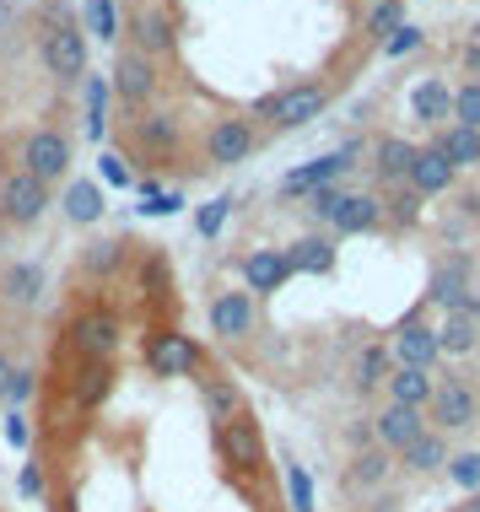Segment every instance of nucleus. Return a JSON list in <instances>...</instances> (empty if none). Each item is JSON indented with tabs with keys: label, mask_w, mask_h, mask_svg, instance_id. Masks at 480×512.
Returning <instances> with one entry per match:
<instances>
[{
	"label": "nucleus",
	"mask_w": 480,
	"mask_h": 512,
	"mask_svg": "<svg viewBox=\"0 0 480 512\" xmlns=\"http://www.w3.org/2000/svg\"><path fill=\"white\" fill-rule=\"evenodd\" d=\"M389 362H394L389 345H367V351L356 356V389L367 394V389H378V383H389V372H394Z\"/></svg>",
	"instance_id": "nucleus-32"
},
{
	"label": "nucleus",
	"mask_w": 480,
	"mask_h": 512,
	"mask_svg": "<svg viewBox=\"0 0 480 512\" xmlns=\"http://www.w3.org/2000/svg\"><path fill=\"white\" fill-rule=\"evenodd\" d=\"M135 38H141L135 49H141L146 60H152V54H168L173 49V17L168 11H146V17L135 22Z\"/></svg>",
	"instance_id": "nucleus-30"
},
{
	"label": "nucleus",
	"mask_w": 480,
	"mask_h": 512,
	"mask_svg": "<svg viewBox=\"0 0 480 512\" xmlns=\"http://www.w3.org/2000/svg\"><path fill=\"white\" fill-rule=\"evenodd\" d=\"M464 313H470L475 324H480V292H470V308H464Z\"/></svg>",
	"instance_id": "nucleus-52"
},
{
	"label": "nucleus",
	"mask_w": 480,
	"mask_h": 512,
	"mask_svg": "<svg viewBox=\"0 0 480 512\" xmlns=\"http://www.w3.org/2000/svg\"><path fill=\"white\" fill-rule=\"evenodd\" d=\"M6 378H11V362L0 356V399H6Z\"/></svg>",
	"instance_id": "nucleus-51"
},
{
	"label": "nucleus",
	"mask_w": 480,
	"mask_h": 512,
	"mask_svg": "<svg viewBox=\"0 0 480 512\" xmlns=\"http://www.w3.org/2000/svg\"><path fill=\"white\" fill-rule=\"evenodd\" d=\"M44 205H49V184H38L33 173H11L0 184V221H11V227H33L44 216Z\"/></svg>",
	"instance_id": "nucleus-8"
},
{
	"label": "nucleus",
	"mask_w": 480,
	"mask_h": 512,
	"mask_svg": "<svg viewBox=\"0 0 480 512\" xmlns=\"http://www.w3.org/2000/svg\"><path fill=\"white\" fill-rule=\"evenodd\" d=\"M421 432H427V415H421V410H405V405H389V410L373 421V442H378L383 453H394V459H400V453H405Z\"/></svg>",
	"instance_id": "nucleus-13"
},
{
	"label": "nucleus",
	"mask_w": 480,
	"mask_h": 512,
	"mask_svg": "<svg viewBox=\"0 0 480 512\" xmlns=\"http://www.w3.org/2000/svg\"><path fill=\"white\" fill-rule=\"evenodd\" d=\"M227 216H232V195H216L211 205H200V216H195V232H200V238H216V232L227 227Z\"/></svg>",
	"instance_id": "nucleus-40"
},
{
	"label": "nucleus",
	"mask_w": 480,
	"mask_h": 512,
	"mask_svg": "<svg viewBox=\"0 0 480 512\" xmlns=\"http://www.w3.org/2000/svg\"><path fill=\"white\" fill-rule=\"evenodd\" d=\"M114 92H119V103H125V108H141L157 92V65L146 60L141 49H119V60H114Z\"/></svg>",
	"instance_id": "nucleus-11"
},
{
	"label": "nucleus",
	"mask_w": 480,
	"mask_h": 512,
	"mask_svg": "<svg viewBox=\"0 0 480 512\" xmlns=\"http://www.w3.org/2000/svg\"><path fill=\"white\" fill-rule=\"evenodd\" d=\"M65 216L71 221H98L103 216V189L92 184V178H76V184L65 189Z\"/></svg>",
	"instance_id": "nucleus-31"
},
{
	"label": "nucleus",
	"mask_w": 480,
	"mask_h": 512,
	"mask_svg": "<svg viewBox=\"0 0 480 512\" xmlns=\"http://www.w3.org/2000/svg\"><path fill=\"white\" fill-rule=\"evenodd\" d=\"M410 114H416L421 124H448V114H454V92H448V81H421L416 92H410Z\"/></svg>",
	"instance_id": "nucleus-25"
},
{
	"label": "nucleus",
	"mask_w": 480,
	"mask_h": 512,
	"mask_svg": "<svg viewBox=\"0 0 480 512\" xmlns=\"http://www.w3.org/2000/svg\"><path fill=\"white\" fill-rule=\"evenodd\" d=\"M286 496H292V512H319L313 507V475L303 464H286Z\"/></svg>",
	"instance_id": "nucleus-37"
},
{
	"label": "nucleus",
	"mask_w": 480,
	"mask_h": 512,
	"mask_svg": "<svg viewBox=\"0 0 480 512\" xmlns=\"http://www.w3.org/2000/svg\"><path fill=\"white\" fill-rule=\"evenodd\" d=\"M173 211H184V195H178V189H157V195H146V205H141V216H173Z\"/></svg>",
	"instance_id": "nucleus-45"
},
{
	"label": "nucleus",
	"mask_w": 480,
	"mask_h": 512,
	"mask_svg": "<svg viewBox=\"0 0 480 512\" xmlns=\"http://www.w3.org/2000/svg\"><path fill=\"white\" fill-rule=\"evenodd\" d=\"M71 345H76L81 362H108V356L119 351V318L103 313V308L81 313L76 324H71Z\"/></svg>",
	"instance_id": "nucleus-10"
},
{
	"label": "nucleus",
	"mask_w": 480,
	"mask_h": 512,
	"mask_svg": "<svg viewBox=\"0 0 480 512\" xmlns=\"http://www.w3.org/2000/svg\"><path fill=\"white\" fill-rule=\"evenodd\" d=\"M98 173H103V184H119V189H130V184H135L130 168L114 157V151H103V157H98Z\"/></svg>",
	"instance_id": "nucleus-47"
},
{
	"label": "nucleus",
	"mask_w": 480,
	"mask_h": 512,
	"mask_svg": "<svg viewBox=\"0 0 480 512\" xmlns=\"http://www.w3.org/2000/svg\"><path fill=\"white\" fill-rule=\"evenodd\" d=\"M65 168H71V141L60 130H33L22 141V173H33L38 184L65 178Z\"/></svg>",
	"instance_id": "nucleus-5"
},
{
	"label": "nucleus",
	"mask_w": 480,
	"mask_h": 512,
	"mask_svg": "<svg viewBox=\"0 0 480 512\" xmlns=\"http://www.w3.org/2000/svg\"><path fill=\"white\" fill-rule=\"evenodd\" d=\"M254 124L249 119H216L211 135H205V162L211 168H238V162L254 157Z\"/></svg>",
	"instance_id": "nucleus-9"
},
{
	"label": "nucleus",
	"mask_w": 480,
	"mask_h": 512,
	"mask_svg": "<svg viewBox=\"0 0 480 512\" xmlns=\"http://www.w3.org/2000/svg\"><path fill=\"white\" fill-rule=\"evenodd\" d=\"M356 157H362V141H346L340 151H329V157H313V162H303V168H292L281 178V189H286V195H313V189L335 184L340 173H351Z\"/></svg>",
	"instance_id": "nucleus-6"
},
{
	"label": "nucleus",
	"mask_w": 480,
	"mask_h": 512,
	"mask_svg": "<svg viewBox=\"0 0 480 512\" xmlns=\"http://www.w3.org/2000/svg\"><path fill=\"white\" fill-rule=\"evenodd\" d=\"M410 162H416V146L400 141V135H383V141L373 146V168H378L383 184H405Z\"/></svg>",
	"instance_id": "nucleus-26"
},
{
	"label": "nucleus",
	"mask_w": 480,
	"mask_h": 512,
	"mask_svg": "<svg viewBox=\"0 0 480 512\" xmlns=\"http://www.w3.org/2000/svg\"><path fill=\"white\" fill-rule=\"evenodd\" d=\"M329 227L356 238V232H378L383 227V200L378 195H340V205L329 211Z\"/></svg>",
	"instance_id": "nucleus-17"
},
{
	"label": "nucleus",
	"mask_w": 480,
	"mask_h": 512,
	"mask_svg": "<svg viewBox=\"0 0 480 512\" xmlns=\"http://www.w3.org/2000/svg\"><path fill=\"white\" fill-rule=\"evenodd\" d=\"M135 135H141L146 151H173L178 146V119L173 114H146L141 124H135Z\"/></svg>",
	"instance_id": "nucleus-33"
},
{
	"label": "nucleus",
	"mask_w": 480,
	"mask_h": 512,
	"mask_svg": "<svg viewBox=\"0 0 480 512\" xmlns=\"http://www.w3.org/2000/svg\"><path fill=\"white\" fill-rule=\"evenodd\" d=\"M108 389H114V367H108V362H81L76 367V378H71V399H76V405H103V399H108Z\"/></svg>",
	"instance_id": "nucleus-27"
},
{
	"label": "nucleus",
	"mask_w": 480,
	"mask_h": 512,
	"mask_svg": "<svg viewBox=\"0 0 480 512\" xmlns=\"http://www.w3.org/2000/svg\"><path fill=\"white\" fill-rule=\"evenodd\" d=\"M421 44H427V38H421V27L400 22V27H394V33H389V38H383V54H389V60H405V54H416Z\"/></svg>",
	"instance_id": "nucleus-41"
},
{
	"label": "nucleus",
	"mask_w": 480,
	"mask_h": 512,
	"mask_svg": "<svg viewBox=\"0 0 480 512\" xmlns=\"http://www.w3.org/2000/svg\"><path fill=\"white\" fill-rule=\"evenodd\" d=\"M87 27L98 44H114L119 38V17H114V0H87Z\"/></svg>",
	"instance_id": "nucleus-36"
},
{
	"label": "nucleus",
	"mask_w": 480,
	"mask_h": 512,
	"mask_svg": "<svg viewBox=\"0 0 480 512\" xmlns=\"http://www.w3.org/2000/svg\"><path fill=\"white\" fill-rule=\"evenodd\" d=\"M17 491H22V496H38V491H44V475H38V464H27L22 475H17Z\"/></svg>",
	"instance_id": "nucleus-49"
},
{
	"label": "nucleus",
	"mask_w": 480,
	"mask_h": 512,
	"mask_svg": "<svg viewBox=\"0 0 480 512\" xmlns=\"http://www.w3.org/2000/svg\"><path fill=\"white\" fill-rule=\"evenodd\" d=\"M389 469H394V453H383L378 442H373V448H356L351 453L340 486H346V496H367V491H378L383 480H389Z\"/></svg>",
	"instance_id": "nucleus-15"
},
{
	"label": "nucleus",
	"mask_w": 480,
	"mask_h": 512,
	"mask_svg": "<svg viewBox=\"0 0 480 512\" xmlns=\"http://www.w3.org/2000/svg\"><path fill=\"white\" fill-rule=\"evenodd\" d=\"M389 356H394L400 367H421V372H432V362H437V329H427L416 313H410L405 324L394 329V351H389Z\"/></svg>",
	"instance_id": "nucleus-14"
},
{
	"label": "nucleus",
	"mask_w": 480,
	"mask_h": 512,
	"mask_svg": "<svg viewBox=\"0 0 480 512\" xmlns=\"http://www.w3.org/2000/svg\"><path fill=\"white\" fill-rule=\"evenodd\" d=\"M38 372L33 367H11V378H6V399H11V410L22 405V399H33V389H38Z\"/></svg>",
	"instance_id": "nucleus-44"
},
{
	"label": "nucleus",
	"mask_w": 480,
	"mask_h": 512,
	"mask_svg": "<svg viewBox=\"0 0 480 512\" xmlns=\"http://www.w3.org/2000/svg\"><path fill=\"white\" fill-rule=\"evenodd\" d=\"M400 464L410 469V475H437V469H448V437L427 426V432H421V437L400 453Z\"/></svg>",
	"instance_id": "nucleus-23"
},
{
	"label": "nucleus",
	"mask_w": 480,
	"mask_h": 512,
	"mask_svg": "<svg viewBox=\"0 0 480 512\" xmlns=\"http://www.w3.org/2000/svg\"><path fill=\"white\" fill-rule=\"evenodd\" d=\"M432 146L443 151V162H448L454 173H459V168H475V162H480V130H464V124H443Z\"/></svg>",
	"instance_id": "nucleus-24"
},
{
	"label": "nucleus",
	"mask_w": 480,
	"mask_h": 512,
	"mask_svg": "<svg viewBox=\"0 0 480 512\" xmlns=\"http://www.w3.org/2000/svg\"><path fill=\"white\" fill-rule=\"evenodd\" d=\"M87 98H92V108H87V135H92V141H103V103H108V87H103L92 71H87Z\"/></svg>",
	"instance_id": "nucleus-43"
},
{
	"label": "nucleus",
	"mask_w": 480,
	"mask_h": 512,
	"mask_svg": "<svg viewBox=\"0 0 480 512\" xmlns=\"http://www.w3.org/2000/svg\"><path fill=\"white\" fill-rule=\"evenodd\" d=\"M432 372L421 367H394L389 372V405H405V410H427L432 405Z\"/></svg>",
	"instance_id": "nucleus-22"
},
{
	"label": "nucleus",
	"mask_w": 480,
	"mask_h": 512,
	"mask_svg": "<svg viewBox=\"0 0 480 512\" xmlns=\"http://www.w3.org/2000/svg\"><path fill=\"white\" fill-rule=\"evenodd\" d=\"M383 216L400 221V227H416V221H421V195H416L410 184H400V195L389 200V211H383Z\"/></svg>",
	"instance_id": "nucleus-42"
},
{
	"label": "nucleus",
	"mask_w": 480,
	"mask_h": 512,
	"mask_svg": "<svg viewBox=\"0 0 480 512\" xmlns=\"http://www.w3.org/2000/svg\"><path fill=\"white\" fill-rule=\"evenodd\" d=\"M432 432H470V426L480 421V394L470 378H459V372H448V378L432 383Z\"/></svg>",
	"instance_id": "nucleus-3"
},
{
	"label": "nucleus",
	"mask_w": 480,
	"mask_h": 512,
	"mask_svg": "<svg viewBox=\"0 0 480 512\" xmlns=\"http://www.w3.org/2000/svg\"><path fill=\"white\" fill-rule=\"evenodd\" d=\"M448 480L459 491H480V453H448Z\"/></svg>",
	"instance_id": "nucleus-39"
},
{
	"label": "nucleus",
	"mask_w": 480,
	"mask_h": 512,
	"mask_svg": "<svg viewBox=\"0 0 480 512\" xmlns=\"http://www.w3.org/2000/svg\"><path fill=\"white\" fill-rule=\"evenodd\" d=\"M470 259H448V265H437L432 270V286H427V302L432 308H443V313H464L470 308Z\"/></svg>",
	"instance_id": "nucleus-12"
},
{
	"label": "nucleus",
	"mask_w": 480,
	"mask_h": 512,
	"mask_svg": "<svg viewBox=\"0 0 480 512\" xmlns=\"http://www.w3.org/2000/svg\"><path fill=\"white\" fill-rule=\"evenodd\" d=\"M340 195H346L340 184H324V189H313V195H308V211L319 216V221H329V211L340 205Z\"/></svg>",
	"instance_id": "nucleus-46"
},
{
	"label": "nucleus",
	"mask_w": 480,
	"mask_h": 512,
	"mask_svg": "<svg viewBox=\"0 0 480 512\" xmlns=\"http://www.w3.org/2000/svg\"><path fill=\"white\" fill-rule=\"evenodd\" d=\"M6 442L11 448H27V442H33V426H27L22 410H6Z\"/></svg>",
	"instance_id": "nucleus-48"
},
{
	"label": "nucleus",
	"mask_w": 480,
	"mask_h": 512,
	"mask_svg": "<svg viewBox=\"0 0 480 512\" xmlns=\"http://www.w3.org/2000/svg\"><path fill=\"white\" fill-rule=\"evenodd\" d=\"M119 259H125V243H119V238H103V243H92L87 254H81V270H87V275H108Z\"/></svg>",
	"instance_id": "nucleus-35"
},
{
	"label": "nucleus",
	"mask_w": 480,
	"mask_h": 512,
	"mask_svg": "<svg viewBox=\"0 0 480 512\" xmlns=\"http://www.w3.org/2000/svg\"><path fill=\"white\" fill-rule=\"evenodd\" d=\"M200 399H205V415H211L216 426L232 421V415H243V389L232 378H205L200 383Z\"/></svg>",
	"instance_id": "nucleus-28"
},
{
	"label": "nucleus",
	"mask_w": 480,
	"mask_h": 512,
	"mask_svg": "<svg viewBox=\"0 0 480 512\" xmlns=\"http://www.w3.org/2000/svg\"><path fill=\"white\" fill-rule=\"evenodd\" d=\"M324 108H329L324 81H297V87H281V92H270V98H259L254 114L270 119L276 130H303V124H313Z\"/></svg>",
	"instance_id": "nucleus-1"
},
{
	"label": "nucleus",
	"mask_w": 480,
	"mask_h": 512,
	"mask_svg": "<svg viewBox=\"0 0 480 512\" xmlns=\"http://www.w3.org/2000/svg\"><path fill=\"white\" fill-rule=\"evenodd\" d=\"M400 22H405V0H378V6L367 11L362 33H367V38H378V44H383V38H389Z\"/></svg>",
	"instance_id": "nucleus-34"
},
{
	"label": "nucleus",
	"mask_w": 480,
	"mask_h": 512,
	"mask_svg": "<svg viewBox=\"0 0 480 512\" xmlns=\"http://www.w3.org/2000/svg\"><path fill=\"white\" fill-rule=\"evenodd\" d=\"M454 512H480V491H470V496H464V502H459Z\"/></svg>",
	"instance_id": "nucleus-50"
},
{
	"label": "nucleus",
	"mask_w": 480,
	"mask_h": 512,
	"mask_svg": "<svg viewBox=\"0 0 480 512\" xmlns=\"http://www.w3.org/2000/svg\"><path fill=\"white\" fill-rule=\"evenodd\" d=\"M454 178H459V173L443 162V151H437V146H416V162H410L405 184L416 189L421 200H432V195H448V189H454Z\"/></svg>",
	"instance_id": "nucleus-16"
},
{
	"label": "nucleus",
	"mask_w": 480,
	"mask_h": 512,
	"mask_svg": "<svg viewBox=\"0 0 480 512\" xmlns=\"http://www.w3.org/2000/svg\"><path fill=\"white\" fill-rule=\"evenodd\" d=\"M38 54H44V71L60 81H81L87 76V33L76 22H54L38 38Z\"/></svg>",
	"instance_id": "nucleus-4"
},
{
	"label": "nucleus",
	"mask_w": 480,
	"mask_h": 512,
	"mask_svg": "<svg viewBox=\"0 0 480 512\" xmlns=\"http://www.w3.org/2000/svg\"><path fill=\"white\" fill-rule=\"evenodd\" d=\"M243 281H249V297L259 292H281L286 281H292V265H286V254L281 248H254L249 259H243Z\"/></svg>",
	"instance_id": "nucleus-18"
},
{
	"label": "nucleus",
	"mask_w": 480,
	"mask_h": 512,
	"mask_svg": "<svg viewBox=\"0 0 480 512\" xmlns=\"http://www.w3.org/2000/svg\"><path fill=\"white\" fill-rule=\"evenodd\" d=\"M249 329H254V297L249 292H222L211 302V335L243 340Z\"/></svg>",
	"instance_id": "nucleus-19"
},
{
	"label": "nucleus",
	"mask_w": 480,
	"mask_h": 512,
	"mask_svg": "<svg viewBox=\"0 0 480 512\" xmlns=\"http://www.w3.org/2000/svg\"><path fill=\"white\" fill-rule=\"evenodd\" d=\"M292 275H329L335 270V243L319 238V232H308V238H297L292 248H281Z\"/></svg>",
	"instance_id": "nucleus-21"
},
{
	"label": "nucleus",
	"mask_w": 480,
	"mask_h": 512,
	"mask_svg": "<svg viewBox=\"0 0 480 512\" xmlns=\"http://www.w3.org/2000/svg\"><path fill=\"white\" fill-rule=\"evenodd\" d=\"M475 340H480L475 318L470 313H448L443 329H437V356H464V351H475Z\"/></svg>",
	"instance_id": "nucleus-29"
},
{
	"label": "nucleus",
	"mask_w": 480,
	"mask_h": 512,
	"mask_svg": "<svg viewBox=\"0 0 480 512\" xmlns=\"http://www.w3.org/2000/svg\"><path fill=\"white\" fill-rule=\"evenodd\" d=\"M216 453H222V464L232 475H259L265 469V432H259V421L249 410L216 426Z\"/></svg>",
	"instance_id": "nucleus-2"
},
{
	"label": "nucleus",
	"mask_w": 480,
	"mask_h": 512,
	"mask_svg": "<svg viewBox=\"0 0 480 512\" xmlns=\"http://www.w3.org/2000/svg\"><path fill=\"white\" fill-rule=\"evenodd\" d=\"M454 124L480 130V81H464V87L454 92Z\"/></svg>",
	"instance_id": "nucleus-38"
},
{
	"label": "nucleus",
	"mask_w": 480,
	"mask_h": 512,
	"mask_svg": "<svg viewBox=\"0 0 480 512\" xmlns=\"http://www.w3.org/2000/svg\"><path fill=\"white\" fill-rule=\"evenodd\" d=\"M200 345L189 335H178V329H162V335H152V345H146V367L157 372V378H189V372H200Z\"/></svg>",
	"instance_id": "nucleus-7"
},
{
	"label": "nucleus",
	"mask_w": 480,
	"mask_h": 512,
	"mask_svg": "<svg viewBox=\"0 0 480 512\" xmlns=\"http://www.w3.org/2000/svg\"><path fill=\"white\" fill-rule=\"evenodd\" d=\"M44 265L38 259H22V265H6L0 270V297L11 302V308H33L38 297H44Z\"/></svg>",
	"instance_id": "nucleus-20"
}]
</instances>
